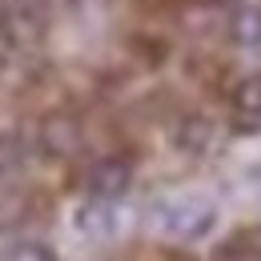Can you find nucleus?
I'll list each match as a JSON object with an SVG mask.
<instances>
[{"instance_id": "20e7f679", "label": "nucleus", "mask_w": 261, "mask_h": 261, "mask_svg": "<svg viewBox=\"0 0 261 261\" xmlns=\"http://www.w3.org/2000/svg\"><path fill=\"white\" fill-rule=\"evenodd\" d=\"M233 129L237 133H261V72L245 76L237 89H233Z\"/></svg>"}, {"instance_id": "7ed1b4c3", "label": "nucleus", "mask_w": 261, "mask_h": 261, "mask_svg": "<svg viewBox=\"0 0 261 261\" xmlns=\"http://www.w3.org/2000/svg\"><path fill=\"white\" fill-rule=\"evenodd\" d=\"M133 185V165L121 157H105L85 173V189L89 197H109V201H121Z\"/></svg>"}, {"instance_id": "0eeeda50", "label": "nucleus", "mask_w": 261, "mask_h": 261, "mask_svg": "<svg viewBox=\"0 0 261 261\" xmlns=\"http://www.w3.org/2000/svg\"><path fill=\"white\" fill-rule=\"evenodd\" d=\"M245 181H249V185H253V189L261 193V165H253V169H245Z\"/></svg>"}, {"instance_id": "423d86ee", "label": "nucleus", "mask_w": 261, "mask_h": 261, "mask_svg": "<svg viewBox=\"0 0 261 261\" xmlns=\"http://www.w3.org/2000/svg\"><path fill=\"white\" fill-rule=\"evenodd\" d=\"M4 261H61L57 249L48 241H36V237H24V241H12L4 249Z\"/></svg>"}, {"instance_id": "f257e3e1", "label": "nucleus", "mask_w": 261, "mask_h": 261, "mask_svg": "<svg viewBox=\"0 0 261 261\" xmlns=\"http://www.w3.org/2000/svg\"><path fill=\"white\" fill-rule=\"evenodd\" d=\"M217 201L205 193H169L153 201V221L173 241H205L217 229Z\"/></svg>"}, {"instance_id": "f03ea898", "label": "nucleus", "mask_w": 261, "mask_h": 261, "mask_svg": "<svg viewBox=\"0 0 261 261\" xmlns=\"http://www.w3.org/2000/svg\"><path fill=\"white\" fill-rule=\"evenodd\" d=\"M72 229L85 241H109V237H117V229H121L117 201H109V197H85L72 209Z\"/></svg>"}, {"instance_id": "39448f33", "label": "nucleus", "mask_w": 261, "mask_h": 261, "mask_svg": "<svg viewBox=\"0 0 261 261\" xmlns=\"http://www.w3.org/2000/svg\"><path fill=\"white\" fill-rule=\"evenodd\" d=\"M229 33H233V44H241V48H257V44H261V8H237Z\"/></svg>"}]
</instances>
